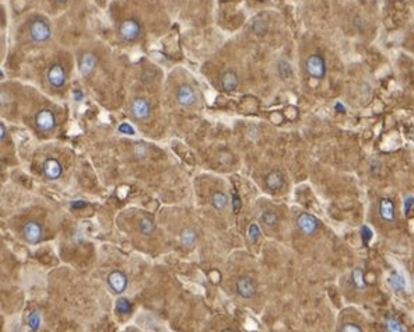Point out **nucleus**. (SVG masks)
Listing matches in <instances>:
<instances>
[{"mask_svg":"<svg viewBox=\"0 0 414 332\" xmlns=\"http://www.w3.org/2000/svg\"><path fill=\"white\" fill-rule=\"evenodd\" d=\"M235 289H237V293L244 299H252L258 293V287H256L255 280L249 276H241L235 283Z\"/></svg>","mask_w":414,"mask_h":332,"instance_id":"nucleus-9","label":"nucleus"},{"mask_svg":"<svg viewBox=\"0 0 414 332\" xmlns=\"http://www.w3.org/2000/svg\"><path fill=\"white\" fill-rule=\"evenodd\" d=\"M118 129H119L120 133H125V135H135V129L130 126L129 123H122Z\"/></svg>","mask_w":414,"mask_h":332,"instance_id":"nucleus-32","label":"nucleus"},{"mask_svg":"<svg viewBox=\"0 0 414 332\" xmlns=\"http://www.w3.org/2000/svg\"><path fill=\"white\" fill-rule=\"evenodd\" d=\"M0 79H3V73L1 72H0Z\"/></svg>","mask_w":414,"mask_h":332,"instance_id":"nucleus-38","label":"nucleus"},{"mask_svg":"<svg viewBox=\"0 0 414 332\" xmlns=\"http://www.w3.org/2000/svg\"><path fill=\"white\" fill-rule=\"evenodd\" d=\"M197 241V234L193 229H185L181 233V242L186 248H192Z\"/></svg>","mask_w":414,"mask_h":332,"instance_id":"nucleus-18","label":"nucleus"},{"mask_svg":"<svg viewBox=\"0 0 414 332\" xmlns=\"http://www.w3.org/2000/svg\"><path fill=\"white\" fill-rule=\"evenodd\" d=\"M385 330H386V332H407L403 327V324L392 314L385 317Z\"/></svg>","mask_w":414,"mask_h":332,"instance_id":"nucleus-17","label":"nucleus"},{"mask_svg":"<svg viewBox=\"0 0 414 332\" xmlns=\"http://www.w3.org/2000/svg\"><path fill=\"white\" fill-rule=\"evenodd\" d=\"M260 237V229L256 223H250L248 227V240L249 242H256Z\"/></svg>","mask_w":414,"mask_h":332,"instance_id":"nucleus-26","label":"nucleus"},{"mask_svg":"<svg viewBox=\"0 0 414 332\" xmlns=\"http://www.w3.org/2000/svg\"><path fill=\"white\" fill-rule=\"evenodd\" d=\"M29 38L35 44H44L52 37V30L44 20H34L29 24Z\"/></svg>","mask_w":414,"mask_h":332,"instance_id":"nucleus-2","label":"nucleus"},{"mask_svg":"<svg viewBox=\"0 0 414 332\" xmlns=\"http://www.w3.org/2000/svg\"><path fill=\"white\" fill-rule=\"evenodd\" d=\"M221 332H234L232 331V330H228V328H227V330H222V331Z\"/></svg>","mask_w":414,"mask_h":332,"instance_id":"nucleus-36","label":"nucleus"},{"mask_svg":"<svg viewBox=\"0 0 414 332\" xmlns=\"http://www.w3.org/2000/svg\"><path fill=\"white\" fill-rule=\"evenodd\" d=\"M41 324H42V315H41L39 311H32V313L28 315L27 325H28V330H29V332L39 331Z\"/></svg>","mask_w":414,"mask_h":332,"instance_id":"nucleus-23","label":"nucleus"},{"mask_svg":"<svg viewBox=\"0 0 414 332\" xmlns=\"http://www.w3.org/2000/svg\"><path fill=\"white\" fill-rule=\"evenodd\" d=\"M63 174L62 164L56 158H46L44 163V177L48 181H56Z\"/></svg>","mask_w":414,"mask_h":332,"instance_id":"nucleus-12","label":"nucleus"},{"mask_svg":"<svg viewBox=\"0 0 414 332\" xmlns=\"http://www.w3.org/2000/svg\"><path fill=\"white\" fill-rule=\"evenodd\" d=\"M340 332H364L362 328L354 323H346L343 327H341Z\"/></svg>","mask_w":414,"mask_h":332,"instance_id":"nucleus-28","label":"nucleus"},{"mask_svg":"<svg viewBox=\"0 0 414 332\" xmlns=\"http://www.w3.org/2000/svg\"><path fill=\"white\" fill-rule=\"evenodd\" d=\"M297 226L298 229L301 230V233H304L305 236H313L316 231L319 230V226L321 223L319 220L309 214V213H301L297 219Z\"/></svg>","mask_w":414,"mask_h":332,"instance_id":"nucleus-6","label":"nucleus"},{"mask_svg":"<svg viewBox=\"0 0 414 332\" xmlns=\"http://www.w3.org/2000/svg\"><path fill=\"white\" fill-rule=\"evenodd\" d=\"M42 234H44L42 226L35 220L27 221L23 227V237L31 244H37L42 240Z\"/></svg>","mask_w":414,"mask_h":332,"instance_id":"nucleus-11","label":"nucleus"},{"mask_svg":"<svg viewBox=\"0 0 414 332\" xmlns=\"http://www.w3.org/2000/svg\"><path fill=\"white\" fill-rule=\"evenodd\" d=\"M414 206V198L413 196H407L405 199V213L406 216H409V213L412 211V208Z\"/></svg>","mask_w":414,"mask_h":332,"instance_id":"nucleus-31","label":"nucleus"},{"mask_svg":"<svg viewBox=\"0 0 414 332\" xmlns=\"http://www.w3.org/2000/svg\"><path fill=\"white\" fill-rule=\"evenodd\" d=\"M176 101L181 107L184 108H191L193 107L197 101V94L194 91V89L189 84H182L178 91H176Z\"/></svg>","mask_w":414,"mask_h":332,"instance_id":"nucleus-7","label":"nucleus"},{"mask_svg":"<svg viewBox=\"0 0 414 332\" xmlns=\"http://www.w3.org/2000/svg\"><path fill=\"white\" fill-rule=\"evenodd\" d=\"M265 182H266V186L270 191H280V189L284 188V176L280 171H272L266 177Z\"/></svg>","mask_w":414,"mask_h":332,"instance_id":"nucleus-15","label":"nucleus"},{"mask_svg":"<svg viewBox=\"0 0 414 332\" xmlns=\"http://www.w3.org/2000/svg\"><path fill=\"white\" fill-rule=\"evenodd\" d=\"M241 206H242L241 198L237 194H234V195H232V209H234V213L240 212Z\"/></svg>","mask_w":414,"mask_h":332,"instance_id":"nucleus-30","label":"nucleus"},{"mask_svg":"<svg viewBox=\"0 0 414 332\" xmlns=\"http://www.w3.org/2000/svg\"><path fill=\"white\" fill-rule=\"evenodd\" d=\"M387 283H389V286H392L395 290H397V292H403L406 289V279L405 276L402 275V273H399V272H393L390 276H389V279H387Z\"/></svg>","mask_w":414,"mask_h":332,"instance_id":"nucleus-19","label":"nucleus"},{"mask_svg":"<svg viewBox=\"0 0 414 332\" xmlns=\"http://www.w3.org/2000/svg\"><path fill=\"white\" fill-rule=\"evenodd\" d=\"M212 203L216 211H224L228 205V196L224 192L217 191L212 195Z\"/></svg>","mask_w":414,"mask_h":332,"instance_id":"nucleus-22","label":"nucleus"},{"mask_svg":"<svg viewBox=\"0 0 414 332\" xmlns=\"http://www.w3.org/2000/svg\"><path fill=\"white\" fill-rule=\"evenodd\" d=\"M116 313L122 314V315L132 313V303L128 299H125V297L118 299V302H116Z\"/></svg>","mask_w":414,"mask_h":332,"instance_id":"nucleus-25","label":"nucleus"},{"mask_svg":"<svg viewBox=\"0 0 414 332\" xmlns=\"http://www.w3.org/2000/svg\"><path fill=\"white\" fill-rule=\"evenodd\" d=\"M46 80L54 89H62L66 84V72L63 66L55 63L46 72Z\"/></svg>","mask_w":414,"mask_h":332,"instance_id":"nucleus-8","label":"nucleus"},{"mask_svg":"<svg viewBox=\"0 0 414 332\" xmlns=\"http://www.w3.org/2000/svg\"><path fill=\"white\" fill-rule=\"evenodd\" d=\"M35 126L41 132H52L56 126V117L51 110H41L35 114Z\"/></svg>","mask_w":414,"mask_h":332,"instance_id":"nucleus-5","label":"nucleus"},{"mask_svg":"<svg viewBox=\"0 0 414 332\" xmlns=\"http://www.w3.org/2000/svg\"><path fill=\"white\" fill-rule=\"evenodd\" d=\"M4 139H6V129H4V126L0 123V143H1Z\"/></svg>","mask_w":414,"mask_h":332,"instance_id":"nucleus-33","label":"nucleus"},{"mask_svg":"<svg viewBox=\"0 0 414 332\" xmlns=\"http://www.w3.org/2000/svg\"><path fill=\"white\" fill-rule=\"evenodd\" d=\"M95 66H97V58L92 55V54H84V55L80 58L79 67H80V72H82L83 76L91 74L92 70L95 69Z\"/></svg>","mask_w":414,"mask_h":332,"instance_id":"nucleus-16","label":"nucleus"},{"mask_svg":"<svg viewBox=\"0 0 414 332\" xmlns=\"http://www.w3.org/2000/svg\"><path fill=\"white\" fill-rule=\"evenodd\" d=\"M260 221L269 227V229H275L277 224H278V216L277 213H275L273 211H263L262 214H260Z\"/></svg>","mask_w":414,"mask_h":332,"instance_id":"nucleus-21","label":"nucleus"},{"mask_svg":"<svg viewBox=\"0 0 414 332\" xmlns=\"http://www.w3.org/2000/svg\"><path fill=\"white\" fill-rule=\"evenodd\" d=\"M107 282L110 290L116 295L123 293L128 287V276L122 271H112L107 277Z\"/></svg>","mask_w":414,"mask_h":332,"instance_id":"nucleus-10","label":"nucleus"},{"mask_svg":"<svg viewBox=\"0 0 414 332\" xmlns=\"http://www.w3.org/2000/svg\"><path fill=\"white\" fill-rule=\"evenodd\" d=\"M56 1H59V3H65V1H67V0H56Z\"/></svg>","mask_w":414,"mask_h":332,"instance_id":"nucleus-37","label":"nucleus"},{"mask_svg":"<svg viewBox=\"0 0 414 332\" xmlns=\"http://www.w3.org/2000/svg\"><path fill=\"white\" fill-rule=\"evenodd\" d=\"M221 89L225 92H232L235 91L240 86V77L238 74L235 73L234 70H228L222 74L221 77Z\"/></svg>","mask_w":414,"mask_h":332,"instance_id":"nucleus-14","label":"nucleus"},{"mask_svg":"<svg viewBox=\"0 0 414 332\" xmlns=\"http://www.w3.org/2000/svg\"><path fill=\"white\" fill-rule=\"evenodd\" d=\"M278 72H280V76H281L283 79H287V77H290V76L293 74L291 67H290V65H288L287 62H280V63H278Z\"/></svg>","mask_w":414,"mask_h":332,"instance_id":"nucleus-27","label":"nucleus"},{"mask_svg":"<svg viewBox=\"0 0 414 332\" xmlns=\"http://www.w3.org/2000/svg\"><path fill=\"white\" fill-rule=\"evenodd\" d=\"M84 206H85V202H83V201H79V202L72 203V208H73V209H77V208H84Z\"/></svg>","mask_w":414,"mask_h":332,"instance_id":"nucleus-34","label":"nucleus"},{"mask_svg":"<svg viewBox=\"0 0 414 332\" xmlns=\"http://www.w3.org/2000/svg\"><path fill=\"white\" fill-rule=\"evenodd\" d=\"M379 216L382 217V220L386 223H393L396 219V211H395V203L392 202L390 199L384 198L379 202Z\"/></svg>","mask_w":414,"mask_h":332,"instance_id":"nucleus-13","label":"nucleus"},{"mask_svg":"<svg viewBox=\"0 0 414 332\" xmlns=\"http://www.w3.org/2000/svg\"><path fill=\"white\" fill-rule=\"evenodd\" d=\"M154 230H156V223L153 221V219H150L147 216L140 219V221H138V231L143 236H151L154 233Z\"/></svg>","mask_w":414,"mask_h":332,"instance_id":"nucleus-20","label":"nucleus"},{"mask_svg":"<svg viewBox=\"0 0 414 332\" xmlns=\"http://www.w3.org/2000/svg\"><path fill=\"white\" fill-rule=\"evenodd\" d=\"M336 110H339V112H344V107L341 105L340 102H337V104H336Z\"/></svg>","mask_w":414,"mask_h":332,"instance_id":"nucleus-35","label":"nucleus"},{"mask_svg":"<svg viewBox=\"0 0 414 332\" xmlns=\"http://www.w3.org/2000/svg\"><path fill=\"white\" fill-rule=\"evenodd\" d=\"M351 282H353V285L357 287L359 290L365 289L367 283H365L364 272H362V269H361V268H356V269L351 272Z\"/></svg>","mask_w":414,"mask_h":332,"instance_id":"nucleus-24","label":"nucleus"},{"mask_svg":"<svg viewBox=\"0 0 414 332\" xmlns=\"http://www.w3.org/2000/svg\"><path fill=\"white\" fill-rule=\"evenodd\" d=\"M118 35L123 42L132 44V42L138 41L141 35V26L138 20L135 19L123 20L118 27Z\"/></svg>","mask_w":414,"mask_h":332,"instance_id":"nucleus-1","label":"nucleus"},{"mask_svg":"<svg viewBox=\"0 0 414 332\" xmlns=\"http://www.w3.org/2000/svg\"><path fill=\"white\" fill-rule=\"evenodd\" d=\"M361 233H362V240H364L365 244H367L368 241H371V239H372V230L369 229L368 226H362V227H361Z\"/></svg>","mask_w":414,"mask_h":332,"instance_id":"nucleus-29","label":"nucleus"},{"mask_svg":"<svg viewBox=\"0 0 414 332\" xmlns=\"http://www.w3.org/2000/svg\"><path fill=\"white\" fill-rule=\"evenodd\" d=\"M130 114L135 120L146 122L151 117V107L144 98H135L130 104Z\"/></svg>","mask_w":414,"mask_h":332,"instance_id":"nucleus-4","label":"nucleus"},{"mask_svg":"<svg viewBox=\"0 0 414 332\" xmlns=\"http://www.w3.org/2000/svg\"><path fill=\"white\" fill-rule=\"evenodd\" d=\"M305 69H306V73L313 79H323L326 74V63L322 56L319 55L309 56L305 62Z\"/></svg>","mask_w":414,"mask_h":332,"instance_id":"nucleus-3","label":"nucleus"}]
</instances>
